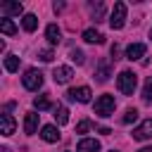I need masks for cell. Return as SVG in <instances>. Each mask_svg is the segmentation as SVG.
Returning a JSON list of instances; mask_svg holds the SVG:
<instances>
[{
  "mask_svg": "<svg viewBox=\"0 0 152 152\" xmlns=\"http://www.w3.org/2000/svg\"><path fill=\"white\" fill-rule=\"evenodd\" d=\"M135 86H138V76H135L131 69H124V71L116 76V88H119L124 95H133V93H135Z\"/></svg>",
  "mask_w": 152,
  "mask_h": 152,
  "instance_id": "1",
  "label": "cell"
},
{
  "mask_svg": "<svg viewBox=\"0 0 152 152\" xmlns=\"http://www.w3.org/2000/svg\"><path fill=\"white\" fill-rule=\"evenodd\" d=\"M114 109H116L114 95H100V97L95 100V114H97V116H112Z\"/></svg>",
  "mask_w": 152,
  "mask_h": 152,
  "instance_id": "2",
  "label": "cell"
},
{
  "mask_svg": "<svg viewBox=\"0 0 152 152\" xmlns=\"http://www.w3.org/2000/svg\"><path fill=\"white\" fill-rule=\"evenodd\" d=\"M124 24H126V2H114V10L109 14V26L114 31H119V28H124Z\"/></svg>",
  "mask_w": 152,
  "mask_h": 152,
  "instance_id": "3",
  "label": "cell"
},
{
  "mask_svg": "<svg viewBox=\"0 0 152 152\" xmlns=\"http://www.w3.org/2000/svg\"><path fill=\"white\" fill-rule=\"evenodd\" d=\"M21 83H24L26 90H38L43 86V74L38 69H26L24 76H21Z\"/></svg>",
  "mask_w": 152,
  "mask_h": 152,
  "instance_id": "4",
  "label": "cell"
},
{
  "mask_svg": "<svg viewBox=\"0 0 152 152\" xmlns=\"http://www.w3.org/2000/svg\"><path fill=\"white\" fill-rule=\"evenodd\" d=\"M133 140H147V138H152V119H145V121H140L135 128H133Z\"/></svg>",
  "mask_w": 152,
  "mask_h": 152,
  "instance_id": "5",
  "label": "cell"
},
{
  "mask_svg": "<svg viewBox=\"0 0 152 152\" xmlns=\"http://www.w3.org/2000/svg\"><path fill=\"white\" fill-rule=\"evenodd\" d=\"M66 97L71 102H90V88L88 86H78V88H71L66 93Z\"/></svg>",
  "mask_w": 152,
  "mask_h": 152,
  "instance_id": "6",
  "label": "cell"
},
{
  "mask_svg": "<svg viewBox=\"0 0 152 152\" xmlns=\"http://www.w3.org/2000/svg\"><path fill=\"white\" fill-rule=\"evenodd\" d=\"M145 52H147V48H145L142 43H131V45L126 48V59H131V62H135V59H140V57H145Z\"/></svg>",
  "mask_w": 152,
  "mask_h": 152,
  "instance_id": "7",
  "label": "cell"
},
{
  "mask_svg": "<svg viewBox=\"0 0 152 152\" xmlns=\"http://www.w3.org/2000/svg\"><path fill=\"white\" fill-rule=\"evenodd\" d=\"M17 131V124H14V119H12V114H0V133L2 135H12Z\"/></svg>",
  "mask_w": 152,
  "mask_h": 152,
  "instance_id": "8",
  "label": "cell"
},
{
  "mask_svg": "<svg viewBox=\"0 0 152 152\" xmlns=\"http://www.w3.org/2000/svg\"><path fill=\"white\" fill-rule=\"evenodd\" d=\"M40 138H43L45 142H57V140L62 138V133H59V128H57V126L48 124V126H43V128H40Z\"/></svg>",
  "mask_w": 152,
  "mask_h": 152,
  "instance_id": "9",
  "label": "cell"
},
{
  "mask_svg": "<svg viewBox=\"0 0 152 152\" xmlns=\"http://www.w3.org/2000/svg\"><path fill=\"white\" fill-rule=\"evenodd\" d=\"M0 12H2V19H7V17H19V14L24 12V5H21V2H5V5L0 7Z\"/></svg>",
  "mask_w": 152,
  "mask_h": 152,
  "instance_id": "10",
  "label": "cell"
},
{
  "mask_svg": "<svg viewBox=\"0 0 152 152\" xmlns=\"http://www.w3.org/2000/svg\"><path fill=\"white\" fill-rule=\"evenodd\" d=\"M109 74H112V62H109V59H102V62L97 64V69H95V78H97L100 83H104V81L109 78Z\"/></svg>",
  "mask_w": 152,
  "mask_h": 152,
  "instance_id": "11",
  "label": "cell"
},
{
  "mask_svg": "<svg viewBox=\"0 0 152 152\" xmlns=\"http://www.w3.org/2000/svg\"><path fill=\"white\" fill-rule=\"evenodd\" d=\"M71 76H74L71 66H57V69L52 71V78H55V83H69V81H71Z\"/></svg>",
  "mask_w": 152,
  "mask_h": 152,
  "instance_id": "12",
  "label": "cell"
},
{
  "mask_svg": "<svg viewBox=\"0 0 152 152\" xmlns=\"http://www.w3.org/2000/svg\"><path fill=\"white\" fill-rule=\"evenodd\" d=\"M38 116L40 114H36V112H28L26 114V119H24V133H28V135L38 133Z\"/></svg>",
  "mask_w": 152,
  "mask_h": 152,
  "instance_id": "13",
  "label": "cell"
},
{
  "mask_svg": "<svg viewBox=\"0 0 152 152\" xmlns=\"http://www.w3.org/2000/svg\"><path fill=\"white\" fill-rule=\"evenodd\" d=\"M76 152H100V140L95 138H83L76 147Z\"/></svg>",
  "mask_w": 152,
  "mask_h": 152,
  "instance_id": "14",
  "label": "cell"
},
{
  "mask_svg": "<svg viewBox=\"0 0 152 152\" xmlns=\"http://www.w3.org/2000/svg\"><path fill=\"white\" fill-rule=\"evenodd\" d=\"M45 38H48L50 45H59V40H62V31L57 28V24H48V28H45Z\"/></svg>",
  "mask_w": 152,
  "mask_h": 152,
  "instance_id": "15",
  "label": "cell"
},
{
  "mask_svg": "<svg viewBox=\"0 0 152 152\" xmlns=\"http://www.w3.org/2000/svg\"><path fill=\"white\" fill-rule=\"evenodd\" d=\"M52 112H55L52 116H55V121H57V126H64V124L69 121V109H66L64 104H59V102H57V104L52 107Z\"/></svg>",
  "mask_w": 152,
  "mask_h": 152,
  "instance_id": "16",
  "label": "cell"
},
{
  "mask_svg": "<svg viewBox=\"0 0 152 152\" xmlns=\"http://www.w3.org/2000/svg\"><path fill=\"white\" fill-rule=\"evenodd\" d=\"M88 10H90V19L93 21H102V17H104V2H90L88 5Z\"/></svg>",
  "mask_w": 152,
  "mask_h": 152,
  "instance_id": "17",
  "label": "cell"
},
{
  "mask_svg": "<svg viewBox=\"0 0 152 152\" xmlns=\"http://www.w3.org/2000/svg\"><path fill=\"white\" fill-rule=\"evenodd\" d=\"M83 40H86V43H97V45H100V43H104V36H102L97 28H86V31H83Z\"/></svg>",
  "mask_w": 152,
  "mask_h": 152,
  "instance_id": "18",
  "label": "cell"
},
{
  "mask_svg": "<svg viewBox=\"0 0 152 152\" xmlns=\"http://www.w3.org/2000/svg\"><path fill=\"white\" fill-rule=\"evenodd\" d=\"M21 26H24V31H28V33L36 31V28H38V17H36V14H24V17H21Z\"/></svg>",
  "mask_w": 152,
  "mask_h": 152,
  "instance_id": "19",
  "label": "cell"
},
{
  "mask_svg": "<svg viewBox=\"0 0 152 152\" xmlns=\"http://www.w3.org/2000/svg\"><path fill=\"white\" fill-rule=\"evenodd\" d=\"M33 107H36L38 112H45V109H52L55 104L48 100V95H38V97H33Z\"/></svg>",
  "mask_w": 152,
  "mask_h": 152,
  "instance_id": "20",
  "label": "cell"
},
{
  "mask_svg": "<svg viewBox=\"0 0 152 152\" xmlns=\"http://www.w3.org/2000/svg\"><path fill=\"white\" fill-rule=\"evenodd\" d=\"M0 31H2L5 36H14V33H17V26H14L12 19H0Z\"/></svg>",
  "mask_w": 152,
  "mask_h": 152,
  "instance_id": "21",
  "label": "cell"
},
{
  "mask_svg": "<svg viewBox=\"0 0 152 152\" xmlns=\"http://www.w3.org/2000/svg\"><path fill=\"white\" fill-rule=\"evenodd\" d=\"M142 102L145 104H150L152 102V76L145 81V86H142Z\"/></svg>",
  "mask_w": 152,
  "mask_h": 152,
  "instance_id": "22",
  "label": "cell"
},
{
  "mask_svg": "<svg viewBox=\"0 0 152 152\" xmlns=\"http://www.w3.org/2000/svg\"><path fill=\"white\" fill-rule=\"evenodd\" d=\"M5 69L7 71H17L19 69V57L17 55H7L5 57Z\"/></svg>",
  "mask_w": 152,
  "mask_h": 152,
  "instance_id": "23",
  "label": "cell"
},
{
  "mask_svg": "<svg viewBox=\"0 0 152 152\" xmlns=\"http://www.w3.org/2000/svg\"><path fill=\"white\" fill-rule=\"evenodd\" d=\"M69 57H71V62H76V64H83V62H86V55H83L81 50H76V48L69 50Z\"/></svg>",
  "mask_w": 152,
  "mask_h": 152,
  "instance_id": "24",
  "label": "cell"
},
{
  "mask_svg": "<svg viewBox=\"0 0 152 152\" xmlns=\"http://www.w3.org/2000/svg\"><path fill=\"white\" fill-rule=\"evenodd\" d=\"M121 121H124V124H133V121H138V109H126V114L121 116Z\"/></svg>",
  "mask_w": 152,
  "mask_h": 152,
  "instance_id": "25",
  "label": "cell"
},
{
  "mask_svg": "<svg viewBox=\"0 0 152 152\" xmlns=\"http://www.w3.org/2000/svg\"><path fill=\"white\" fill-rule=\"evenodd\" d=\"M93 128V121L90 119H83V121H78V126H76V133H88Z\"/></svg>",
  "mask_w": 152,
  "mask_h": 152,
  "instance_id": "26",
  "label": "cell"
},
{
  "mask_svg": "<svg viewBox=\"0 0 152 152\" xmlns=\"http://www.w3.org/2000/svg\"><path fill=\"white\" fill-rule=\"evenodd\" d=\"M38 57H40L43 62H52V57H55V55H52V50H50V48H45V50H38Z\"/></svg>",
  "mask_w": 152,
  "mask_h": 152,
  "instance_id": "27",
  "label": "cell"
},
{
  "mask_svg": "<svg viewBox=\"0 0 152 152\" xmlns=\"http://www.w3.org/2000/svg\"><path fill=\"white\" fill-rule=\"evenodd\" d=\"M119 55H121V48L119 45H112V59H121Z\"/></svg>",
  "mask_w": 152,
  "mask_h": 152,
  "instance_id": "28",
  "label": "cell"
},
{
  "mask_svg": "<svg viewBox=\"0 0 152 152\" xmlns=\"http://www.w3.org/2000/svg\"><path fill=\"white\" fill-rule=\"evenodd\" d=\"M52 10H55V12H62V10H64V2H55Z\"/></svg>",
  "mask_w": 152,
  "mask_h": 152,
  "instance_id": "29",
  "label": "cell"
},
{
  "mask_svg": "<svg viewBox=\"0 0 152 152\" xmlns=\"http://www.w3.org/2000/svg\"><path fill=\"white\" fill-rule=\"evenodd\" d=\"M97 131H100V133H102V135H109V133H112V131H109V128H107V126H100V128H97Z\"/></svg>",
  "mask_w": 152,
  "mask_h": 152,
  "instance_id": "30",
  "label": "cell"
},
{
  "mask_svg": "<svg viewBox=\"0 0 152 152\" xmlns=\"http://www.w3.org/2000/svg\"><path fill=\"white\" fill-rule=\"evenodd\" d=\"M138 152H152V145H147V147H140Z\"/></svg>",
  "mask_w": 152,
  "mask_h": 152,
  "instance_id": "31",
  "label": "cell"
},
{
  "mask_svg": "<svg viewBox=\"0 0 152 152\" xmlns=\"http://www.w3.org/2000/svg\"><path fill=\"white\" fill-rule=\"evenodd\" d=\"M0 152H10V147H2V150H0Z\"/></svg>",
  "mask_w": 152,
  "mask_h": 152,
  "instance_id": "32",
  "label": "cell"
},
{
  "mask_svg": "<svg viewBox=\"0 0 152 152\" xmlns=\"http://www.w3.org/2000/svg\"><path fill=\"white\" fill-rule=\"evenodd\" d=\"M150 38H152V28H150Z\"/></svg>",
  "mask_w": 152,
  "mask_h": 152,
  "instance_id": "33",
  "label": "cell"
},
{
  "mask_svg": "<svg viewBox=\"0 0 152 152\" xmlns=\"http://www.w3.org/2000/svg\"><path fill=\"white\" fill-rule=\"evenodd\" d=\"M112 152H116V150H112Z\"/></svg>",
  "mask_w": 152,
  "mask_h": 152,
  "instance_id": "34",
  "label": "cell"
}]
</instances>
